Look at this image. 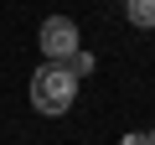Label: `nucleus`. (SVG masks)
<instances>
[{
    "label": "nucleus",
    "instance_id": "nucleus-6",
    "mask_svg": "<svg viewBox=\"0 0 155 145\" xmlns=\"http://www.w3.org/2000/svg\"><path fill=\"white\" fill-rule=\"evenodd\" d=\"M150 145H155V130H150Z\"/></svg>",
    "mask_w": 155,
    "mask_h": 145
},
{
    "label": "nucleus",
    "instance_id": "nucleus-1",
    "mask_svg": "<svg viewBox=\"0 0 155 145\" xmlns=\"http://www.w3.org/2000/svg\"><path fill=\"white\" fill-rule=\"evenodd\" d=\"M78 83H83V78H78L67 62L47 57V62L31 72V109H36V114H47V119L67 114V109L78 104Z\"/></svg>",
    "mask_w": 155,
    "mask_h": 145
},
{
    "label": "nucleus",
    "instance_id": "nucleus-4",
    "mask_svg": "<svg viewBox=\"0 0 155 145\" xmlns=\"http://www.w3.org/2000/svg\"><path fill=\"white\" fill-rule=\"evenodd\" d=\"M67 67L78 72V78H88V72H93V52H83V47H78V52L67 57Z\"/></svg>",
    "mask_w": 155,
    "mask_h": 145
},
{
    "label": "nucleus",
    "instance_id": "nucleus-3",
    "mask_svg": "<svg viewBox=\"0 0 155 145\" xmlns=\"http://www.w3.org/2000/svg\"><path fill=\"white\" fill-rule=\"evenodd\" d=\"M124 16L140 31H155V0H124Z\"/></svg>",
    "mask_w": 155,
    "mask_h": 145
},
{
    "label": "nucleus",
    "instance_id": "nucleus-5",
    "mask_svg": "<svg viewBox=\"0 0 155 145\" xmlns=\"http://www.w3.org/2000/svg\"><path fill=\"white\" fill-rule=\"evenodd\" d=\"M119 145H150V135H124Z\"/></svg>",
    "mask_w": 155,
    "mask_h": 145
},
{
    "label": "nucleus",
    "instance_id": "nucleus-2",
    "mask_svg": "<svg viewBox=\"0 0 155 145\" xmlns=\"http://www.w3.org/2000/svg\"><path fill=\"white\" fill-rule=\"evenodd\" d=\"M36 42H41V52H47V57H57V62H67L78 47H83V36H78V21H72V16H47Z\"/></svg>",
    "mask_w": 155,
    "mask_h": 145
}]
</instances>
